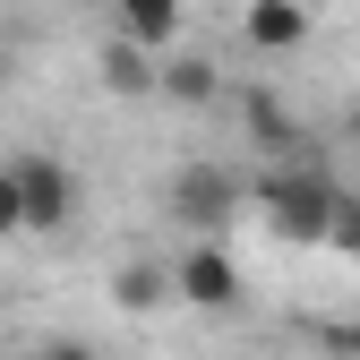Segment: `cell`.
Segmentation results:
<instances>
[{
    "instance_id": "cell-1",
    "label": "cell",
    "mask_w": 360,
    "mask_h": 360,
    "mask_svg": "<svg viewBox=\"0 0 360 360\" xmlns=\"http://www.w3.org/2000/svg\"><path fill=\"white\" fill-rule=\"evenodd\" d=\"M335 206H343V180L326 163H266V172H249V214L275 240H292V249H326Z\"/></svg>"
},
{
    "instance_id": "cell-12",
    "label": "cell",
    "mask_w": 360,
    "mask_h": 360,
    "mask_svg": "<svg viewBox=\"0 0 360 360\" xmlns=\"http://www.w3.org/2000/svg\"><path fill=\"white\" fill-rule=\"evenodd\" d=\"M326 249H335V257H360V189H343V206H335V232H326Z\"/></svg>"
},
{
    "instance_id": "cell-2",
    "label": "cell",
    "mask_w": 360,
    "mask_h": 360,
    "mask_svg": "<svg viewBox=\"0 0 360 360\" xmlns=\"http://www.w3.org/2000/svg\"><path fill=\"white\" fill-rule=\"evenodd\" d=\"M163 214H172L189 240H223V232L249 214V180L223 172V163H180V172L163 180Z\"/></svg>"
},
{
    "instance_id": "cell-13",
    "label": "cell",
    "mask_w": 360,
    "mask_h": 360,
    "mask_svg": "<svg viewBox=\"0 0 360 360\" xmlns=\"http://www.w3.org/2000/svg\"><path fill=\"white\" fill-rule=\"evenodd\" d=\"M26 232V189H18V163H0V240Z\"/></svg>"
},
{
    "instance_id": "cell-16",
    "label": "cell",
    "mask_w": 360,
    "mask_h": 360,
    "mask_svg": "<svg viewBox=\"0 0 360 360\" xmlns=\"http://www.w3.org/2000/svg\"><path fill=\"white\" fill-rule=\"evenodd\" d=\"M352 146H360V112H352Z\"/></svg>"
},
{
    "instance_id": "cell-7",
    "label": "cell",
    "mask_w": 360,
    "mask_h": 360,
    "mask_svg": "<svg viewBox=\"0 0 360 360\" xmlns=\"http://www.w3.org/2000/svg\"><path fill=\"white\" fill-rule=\"evenodd\" d=\"M240 43L249 52H300L309 43V9L300 0H249L240 9Z\"/></svg>"
},
{
    "instance_id": "cell-10",
    "label": "cell",
    "mask_w": 360,
    "mask_h": 360,
    "mask_svg": "<svg viewBox=\"0 0 360 360\" xmlns=\"http://www.w3.org/2000/svg\"><path fill=\"white\" fill-rule=\"evenodd\" d=\"M163 95H172L180 112H206V103L223 95V69H214L206 52H163Z\"/></svg>"
},
{
    "instance_id": "cell-15",
    "label": "cell",
    "mask_w": 360,
    "mask_h": 360,
    "mask_svg": "<svg viewBox=\"0 0 360 360\" xmlns=\"http://www.w3.org/2000/svg\"><path fill=\"white\" fill-rule=\"evenodd\" d=\"M9 77H18V60H9V43H0V86H9Z\"/></svg>"
},
{
    "instance_id": "cell-4",
    "label": "cell",
    "mask_w": 360,
    "mask_h": 360,
    "mask_svg": "<svg viewBox=\"0 0 360 360\" xmlns=\"http://www.w3.org/2000/svg\"><path fill=\"white\" fill-rule=\"evenodd\" d=\"M18 189H26V232H69L77 223V172L60 155H9Z\"/></svg>"
},
{
    "instance_id": "cell-11",
    "label": "cell",
    "mask_w": 360,
    "mask_h": 360,
    "mask_svg": "<svg viewBox=\"0 0 360 360\" xmlns=\"http://www.w3.org/2000/svg\"><path fill=\"white\" fill-rule=\"evenodd\" d=\"M309 343L326 360H360V318H309Z\"/></svg>"
},
{
    "instance_id": "cell-5",
    "label": "cell",
    "mask_w": 360,
    "mask_h": 360,
    "mask_svg": "<svg viewBox=\"0 0 360 360\" xmlns=\"http://www.w3.org/2000/svg\"><path fill=\"white\" fill-rule=\"evenodd\" d=\"M95 77L112 86L120 103H138V95H163V60L146 52V43H129V34H112L103 52H95Z\"/></svg>"
},
{
    "instance_id": "cell-14",
    "label": "cell",
    "mask_w": 360,
    "mask_h": 360,
    "mask_svg": "<svg viewBox=\"0 0 360 360\" xmlns=\"http://www.w3.org/2000/svg\"><path fill=\"white\" fill-rule=\"evenodd\" d=\"M26 360H103V352H95V343H77V335H52V343H34Z\"/></svg>"
},
{
    "instance_id": "cell-6",
    "label": "cell",
    "mask_w": 360,
    "mask_h": 360,
    "mask_svg": "<svg viewBox=\"0 0 360 360\" xmlns=\"http://www.w3.org/2000/svg\"><path fill=\"white\" fill-rule=\"evenodd\" d=\"M180 18H189V0H112V34L146 43V52H180Z\"/></svg>"
},
{
    "instance_id": "cell-9",
    "label": "cell",
    "mask_w": 360,
    "mask_h": 360,
    "mask_svg": "<svg viewBox=\"0 0 360 360\" xmlns=\"http://www.w3.org/2000/svg\"><path fill=\"white\" fill-rule=\"evenodd\" d=\"M163 300H180V292H172V266H155V257H120V266H112V309L155 318Z\"/></svg>"
},
{
    "instance_id": "cell-8",
    "label": "cell",
    "mask_w": 360,
    "mask_h": 360,
    "mask_svg": "<svg viewBox=\"0 0 360 360\" xmlns=\"http://www.w3.org/2000/svg\"><path fill=\"white\" fill-rule=\"evenodd\" d=\"M240 120H249V138L275 155V163H300V129H292V112H283L275 86H249V95H240Z\"/></svg>"
},
{
    "instance_id": "cell-3",
    "label": "cell",
    "mask_w": 360,
    "mask_h": 360,
    "mask_svg": "<svg viewBox=\"0 0 360 360\" xmlns=\"http://www.w3.org/2000/svg\"><path fill=\"white\" fill-rule=\"evenodd\" d=\"M172 292H180V309H206V318H223V309L249 300V283H240V266H232L223 240H189L172 257Z\"/></svg>"
}]
</instances>
